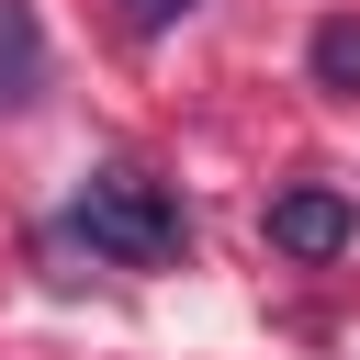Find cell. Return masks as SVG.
Here are the masks:
<instances>
[{
  "label": "cell",
  "mask_w": 360,
  "mask_h": 360,
  "mask_svg": "<svg viewBox=\"0 0 360 360\" xmlns=\"http://www.w3.org/2000/svg\"><path fill=\"white\" fill-rule=\"evenodd\" d=\"M79 236L124 270H158V259H180V202L146 169H90L79 180Z\"/></svg>",
  "instance_id": "cell-1"
},
{
  "label": "cell",
  "mask_w": 360,
  "mask_h": 360,
  "mask_svg": "<svg viewBox=\"0 0 360 360\" xmlns=\"http://www.w3.org/2000/svg\"><path fill=\"white\" fill-rule=\"evenodd\" d=\"M349 236H360V214H349V191H326V180H304V191L270 202V248H281V259H338Z\"/></svg>",
  "instance_id": "cell-2"
},
{
  "label": "cell",
  "mask_w": 360,
  "mask_h": 360,
  "mask_svg": "<svg viewBox=\"0 0 360 360\" xmlns=\"http://www.w3.org/2000/svg\"><path fill=\"white\" fill-rule=\"evenodd\" d=\"M22 101H45V22H34V0H0V112H22Z\"/></svg>",
  "instance_id": "cell-3"
},
{
  "label": "cell",
  "mask_w": 360,
  "mask_h": 360,
  "mask_svg": "<svg viewBox=\"0 0 360 360\" xmlns=\"http://www.w3.org/2000/svg\"><path fill=\"white\" fill-rule=\"evenodd\" d=\"M304 68H315V90H338V101H360V22H315V45H304Z\"/></svg>",
  "instance_id": "cell-4"
},
{
  "label": "cell",
  "mask_w": 360,
  "mask_h": 360,
  "mask_svg": "<svg viewBox=\"0 0 360 360\" xmlns=\"http://www.w3.org/2000/svg\"><path fill=\"white\" fill-rule=\"evenodd\" d=\"M180 11H191V0H124V22H135V34H169Z\"/></svg>",
  "instance_id": "cell-5"
}]
</instances>
